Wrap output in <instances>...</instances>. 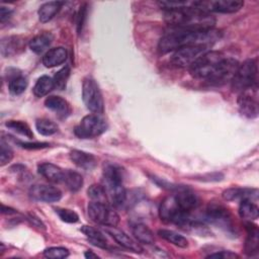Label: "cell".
Listing matches in <instances>:
<instances>
[{"mask_svg": "<svg viewBox=\"0 0 259 259\" xmlns=\"http://www.w3.org/2000/svg\"><path fill=\"white\" fill-rule=\"evenodd\" d=\"M238 67L239 63L235 59L221 52L207 51L189 67V73L196 79L221 85L232 80Z\"/></svg>", "mask_w": 259, "mask_h": 259, "instance_id": "6da1fadb", "label": "cell"}, {"mask_svg": "<svg viewBox=\"0 0 259 259\" xmlns=\"http://www.w3.org/2000/svg\"><path fill=\"white\" fill-rule=\"evenodd\" d=\"M223 33L215 28L203 30H187L173 28L166 33L159 41L158 49L162 54L174 52L180 48L188 46H201L205 48L211 47L221 39Z\"/></svg>", "mask_w": 259, "mask_h": 259, "instance_id": "7a4b0ae2", "label": "cell"}, {"mask_svg": "<svg viewBox=\"0 0 259 259\" xmlns=\"http://www.w3.org/2000/svg\"><path fill=\"white\" fill-rule=\"evenodd\" d=\"M164 19L173 28L187 30L210 29L215 24V18L211 13L193 7L165 11Z\"/></svg>", "mask_w": 259, "mask_h": 259, "instance_id": "3957f363", "label": "cell"}, {"mask_svg": "<svg viewBox=\"0 0 259 259\" xmlns=\"http://www.w3.org/2000/svg\"><path fill=\"white\" fill-rule=\"evenodd\" d=\"M103 186L111 202L115 206H121L126 201V191L123 186V170L111 163L103 167Z\"/></svg>", "mask_w": 259, "mask_h": 259, "instance_id": "277c9868", "label": "cell"}, {"mask_svg": "<svg viewBox=\"0 0 259 259\" xmlns=\"http://www.w3.org/2000/svg\"><path fill=\"white\" fill-rule=\"evenodd\" d=\"M257 62L254 59H248L239 65L233 76L232 88L234 91L242 93L254 86H257Z\"/></svg>", "mask_w": 259, "mask_h": 259, "instance_id": "5b68a950", "label": "cell"}, {"mask_svg": "<svg viewBox=\"0 0 259 259\" xmlns=\"http://www.w3.org/2000/svg\"><path fill=\"white\" fill-rule=\"evenodd\" d=\"M161 220L167 223H173L181 227H186L191 221V213L184 211L178 204L175 195L167 196L159 208Z\"/></svg>", "mask_w": 259, "mask_h": 259, "instance_id": "8992f818", "label": "cell"}, {"mask_svg": "<svg viewBox=\"0 0 259 259\" xmlns=\"http://www.w3.org/2000/svg\"><path fill=\"white\" fill-rule=\"evenodd\" d=\"M82 98L86 107L95 114H100L104 110L102 93L96 81L91 77H86L82 83Z\"/></svg>", "mask_w": 259, "mask_h": 259, "instance_id": "52a82bcc", "label": "cell"}, {"mask_svg": "<svg viewBox=\"0 0 259 259\" xmlns=\"http://www.w3.org/2000/svg\"><path fill=\"white\" fill-rule=\"evenodd\" d=\"M106 128V121L99 114L93 113L84 116L75 127L74 133L80 139H92L103 134Z\"/></svg>", "mask_w": 259, "mask_h": 259, "instance_id": "ba28073f", "label": "cell"}, {"mask_svg": "<svg viewBox=\"0 0 259 259\" xmlns=\"http://www.w3.org/2000/svg\"><path fill=\"white\" fill-rule=\"evenodd\" d=\"M87 209L89 218L97 224L116 227L119 223L118 214L107 203L91 201Z\"/></svg>", "mask_w": 259, "mask_h": 259, "instance_id": "9c48e42d", "label": "cell"}, {"mask_svg": "<svg viewBox=\"0 0 259 259\" xmlns=\"http://www.w3.org/2000/svg\"><path fill=\"white\" fill-rule=\"evenodd\" d=\"M203 220L226 231H232L234 229L232 215L229 209L221 203L210 202L205 209Z\"/></svg>", "mask_w": 259, "mask_h": 259, "instance_id": "30bf717a", "label": "cell"}, {"mask_svg": "<svg viewBox=\"0 0 259 259\" xmlns=\"http://www.w3.org/2000/svg\"><path fill=\"white\" fill-rule=\"evenodd\" d=\"M243 6L244 1L241 0H202L194 1L193 3V8L208 13H234L239 11Z\"/></svg>", "mask_w": 259, "mask_h": 259, "instance_id": "8fae6325", "label": "cell"}, {"mask_svg": "<svg viewBox=\"0 0 259 259\" xmlns=\"http://www.w3.org/2000/svg\"><path fill=\"white\" fill-rule=\"evenodd\" d=\"M207 48L201 46H188L174 51L171 63L179 68L190 67L202 54L207 52Z\"/></svg>", "mask_w": 259, "mask_h": 259, "instance_id": "7c38bea8", "label": "cell"}, {"mask_svg": "<svg viewBox=\"0 0 259 259\" xmlns=\"http://www.w3.org/2000/svg\"><path fill=\"white\" fill-rule=\"evenodd\" d=\"M238 106L241 113L246 117L254 118L258 115L257 86L240 93L238 97Z\"/></svg>", "mask_w": 259, "mask_h": 259, "instance_id": "4fadbf2b", "label": "cell"}, {"mask_svg": "<svg viewBox=\"0 0 259 259\" xmlns=\"http://www.w3.org/2000/svg\"><path fill=\"white\" fill-rule=\"evenodd\" d=\"M29 194L33 199L45 202H56L62 197V192L59 188L46 184L33 185L30 188Z\"/></svg>", "mask_w": 259, "mask_h": 259, "instance_id": "5bb4252c", "label": "cell"}, {"mask_svg": "<svg viewBox=\"0 0 259 259\" xmlns=\"http://www.w3.org/2000/svg\"><path fill=\"white\" fill-rule=\"evenodd\" d=\"M105 231L123 248L136 252V253H141L143 251L142 247L136 243L131 237H128L123 231L117 229L116 227H111V226H105Z\"/></svg>", "mask_w": 259, "mask_h": 259, "instance_id": "9a60e30c", "label": "cell"}, {"mask_svg": "<svg viewBox=\"0 0 259 259\" xmlns=\"http://www.w3.org/2000/svg\"><path fill=\"white\" fill-rule=\"evenodd\" d=\"M223 198L227 201H235V200H244L251 199L257 200L258 198V190L256 188H241V187H232L226 189L223 194Z\"/></svg>", "mask_w": 259, "mask_h": 259, "instance_id": "2e32d148", "label": "cell"}, {"mask_svg": "<svg viewBox=\"0 0 259 259\" xmlns=\"http://www.w3.org/2000/svg\"><path fill=\"white\" fill-rule=\"evenodd\" d=\"M174 195L180 207L186 212L191 213V211L199 205V198L197 195L185 187H180L178 192Z\"/></svg>", "mask_w": 259, "mask_h": 259, "instance_id": "e0dca14e", "label": "cell"}, {"mask_svg": "<svg viewBox=\"0 0 259 259\" xmlns=\"http://www.w3.org/2000/svg\"><path fill=\"white\" fill-rule=\"evenodd\" d=\"M247 238L245 242V253L248 256H255L258 254L259 250V232L256 225L251 222L246 223Z\"/></svg>", "mask_w": 259, "mask_h": 259, "instance_id": "ac0fdd59", "label": "cell"}, {"mask_svg": "<svg viewBox=\"0 0 259 259\" xmlns=\"http://www.w3.org/2000/svg\"><path fill=\"white\" fill-rule=\"evenodd\" d=\"M47 108L54 111L60 118H66L71 113V107L68 101L61 96H49L45 100Z\"/></svg>", "mask_w": 259, "mask_h": 259, "instance_id": "d6986e66", "label": "cell"}, {"mask_svg": "<svg viewBox=\"0 0 259 259\" xmlns=\"http://www.w3.org/2000/svg\"><path fill=\"white\" fill-rule=\"evenodd\" d=\"M1 54L3 57H11L23 51L24 41L20 36H6L1 39Z\"/></svg>", "mask_w": 259, "mask_h": 259, "instance_id": "ffe728a7", "label": "cell"}, {"mask_svg": "<svg viewBox=\"0 0 259 259\" xmlns=\"http://www.w3.org/2000/svg\"><path fill=\"white\" fill-rule=\"evenodd\" d=\"M70 159L76 166L84 170H92L97 164V159L94 155L80 150L71 151Z\"/></svg>", "mask_w": 259, "mask_h": 259, "instance_id": "44dd1931", "label": "cell"}, {"mask_svg": "<svg viewBox=\"0 0 259 259\" xmlns=\"http://www.w3.org/2000/svg\"><path fill=\"white\" fill-rule=\"evenodd\" d=\"M37 172L50 182L63 183L64 170L55 164H52V163L39 164L37 167Z\"/></svg>", "mask_w": 259, "mask_h": 259, "instance_id": "7402d4cb", "label": "cell"}, {"mask_svg": "<svg viewBox=\"0 0 259 259\" xmlns=\"http://www.w3.org/2000/svg\"><path fill=\"white\" fill-rule=\"evenodd\" d=\"M67 51L63 47L49 50L42 57V64L47 68H54L63 64L67 60Z\"/></svg>", "mask_w": 259, "mask_h": 259, "instance_id": "603a6c76", "label": "cell"}, {"mask_svg": "<svg viewBox=\"0 0 259 259\" xmlns=\"http://www.w3.org/2000/svg\"><path fill=\"white\" fill-rule=\"evenodd\" d=\"M53 34L51 32H41L34 37H32L29 41V48L35 54L44 53L53 41Z\"/></svg>", "mask_w": 259, "mask_h": 259, "instance_id": "cb8c5ba5", "label": "cell"}, {"mask_svg": "<svg viewBox=\"0 0 259 259\" xmlns=\"http://www.w3.org/2000/svg\"><path fill=\"white\" fill-rule=\"evenodd\" d=\"M64 2L60 1H50L44 3L38 9V18L40 22L50 21L59 12Z\"/></svg>", "mask_w": 259, "mask_h": 259, "instance_id": "d4e9b609", "label": "cell"}, {"mask_svg": "<svg viewBox=\"0 0 259 259\" xmlns=\"http://www.w3.org/2000/svg\"><path fill=\"white\" fill-rule=\"evenodd\" d=\"M239 214L242 219L251 222L258 218L259 208L257 204L251 199H244L240 201Z\"/></svg>", "mask_w": 259, "mask_h": 259, "instance_id": "484cf974", "label": "cell"}, {"mask_svg": "<svg viewBox=\"0 0 259 259\" xmlns=\"http://www.w3.org/2000/svg\"><path fill=\"white\" fill-rule=\"evenodd\" d=\"M63 183L72 192H77L83 186V177L78 172L67 169V170H64Z\"/></svg>", "mask_w": 259, "mask_h": 259, "instance_id": "4316f807", "label": "cell"}, {"mask_svg": "<svg viewBox=\"0 0 259 259\" xmlns=\"http://www.w3.org/2000/svg\"><path fill=\"white\" fill-rule=\"evenodd\" d=\"M132 232L135 238L143 244H153L155 242L153 232L144 224L136 223L132 226Z\"/></svg>", "mask_w": 259, "mask_h": 259, "instance_id": "83f0119b", "label": "cell"}, {"mask_svg": "<svg viewBox=\"0 0 259 259\" xmlns=\"http://www.w3.org/2000/svg\"><path fill=\"white\" fill-rule=\"evenodd\" d=\"M80 230L93 245L99 248H107L106 239L99 230L91 226H83Z\"/></svg>", "mask_w": 259, "mask_h": 259, "instance_id": "f1b7e54d", "label": "cell"}, {"mask_svg": "<svg viewBox=\"0 0 259 259\" xmlns=\"http://www.w3.org/2000/svg\"><path fill=\"white\" fill-rule=\"evenodd\" d=\"M54 88H55L54 79L51 78L50 76L44 75L37 79L33 87V93L36 97H42L49 94V92H51Z\"/></svg>", "mask_w": 259, "mask_h": 259, "instance_id": "f546056e", "label": "cell"}, {"mask_svg": "<svg viewBox=\"0 0 259 259\" xmlns=\"http://www.w3.org/2000/svg\"><path fill=\"white\" fill-rule=\"evenodd\" d=\"M158 235L160 237H162L164 240L168 241L169 243L177 246V247H180V248H186L188 246V241L187 239L178 234L177 232H174V231H171V230H165V229H162V230H159L158 231Z\"/></svg>", "mask_w": 259, "mask_h": 259, "instance_id": "4dcf8cb0", "label": "cell"}, {"mask_svg": "<svg viewBox=\"0 0 259 259\" xmlns=\"http://www.w3.org/2000/svg\"><path fill=\"white\" fill-rule=\"evenodd\" d=\"M5 125L8 128L12 130L13 132H15V133H17V134H19L21 136H24V137H26L28 139H32L33 138V133L31 132L29 125L26 122L22 121V120H8L5 123Z\"/></svg>", "mask_w": 259, "mask_h": 259, "instance_id": "1f68e13d", "label": "cell"}, {"mask_svg": "<svg viewBox=\"0 0 259 259\" xmlns=\"http://www.w3.org/2000/svg\"><path fill=\"white\" fill-rule=\"evenodd\" d=\"M37 132L42 136H52L58 132V125L48 118H39L35 121Z\"/></svg>", "mask_w": 259, "mask_h": 259, "instance_id": "d6a6232c", "label": "cell"}, {"mask_svg": "<svg viewBox=\"0 0 259 259\" xmlns=\"http://www.w3.org/2000/svg\"><path fill=\"white\" fill-rule=\"evenodd\" d=\"M87 193H88V196L92 199V201L107 203V193L104 186L98 185V184H92L88 188Z\"/></svg>", "mask_w": 259, "mask_h": 259, "instance_id": "836d02e7", "label": "cell"}, {"mask_svg": "<svg viewBox=\"0 0 259 259\" xmlns=\"http://www.w3.org/2000/svg\"><path fill=\"white\" fill-rule=\"evenodd\" d=\"M26 87H27V80L22 75L16 76L15 78L9 80L8 82V89L10 93L13 95L21 94L22 92H24Z\"/></svg>", "mask_w": 259, "mask_h": 259, "instance_id": "e575fe53", "label": "cell"}, {"mask_svg": "<svg viewBox=\"0 0 259 259\" xmlns=\"http://www.w3.org/2000/svg\"><path fill=\"white\" fill-rule=\"evenodd\" d=\"M194 1H159L157 4L165 11H172L193 7Z\"/></svg>", "mask_w": 259, "mask_h": 259, "instance_id": "d590c367", "label": "cell"}, {"mask_svg": "<svg viewBox=\"0 0 259 259\" xmlns=\"http://www.w3.org/2000/svg\"><path fill=\"white\" fill-rule=\"evenodd\" d=\"M69 76H70V67L69 66H65L64 68L59 70L54 76L55 87L58 88L59 90H64L66 88Z\"/></svg>", "mask_w": 259, "mask_h": 259, "instance_id": "8d00e7d4", "label": "cell"}, {"mask_svg": "<svg viewBox=\"0 0 259 259\" xmlns=\"http://www.w3.org/2000/svg\"><path fill=\"white\" fill-rule=\"evenodd\" d=\"M44 256L50 259H63L69 256V250L64 247H51L44 251Z\"/></svg>", "mask_w": 259, "mask_h": 259, "instance_id": "74e56055", "label": "cell"}, {"mask_svg": "<svg viewBox=\"0 0 259 259\" xmlns=\"http://www.w3.org/2000/svg\"><path fill=\"white\" fill-rule=\"evenodd\" d=\"M56 213L65 223L75 224V223H77L79 221V215L74 210L69 209V208L58 207V208H56Z\"/></svg>", "mask_w": 259, "mask_h": 259, "instance_id": "f35d334b", "label": "cell"}, {"mask_svg": "<svg viewBox=\"0 0 259 259\" xmlns=\"http://www.w3.org/2000/svg\"><path fill=\"white\" fill-rule=\"evenodd\" d=\"M13 158V152L9 145L2 140L0 144V165L4 166L8 164Z\"/></svg>", "mask_w": 259, "mask_h": 259, "instance_id": "ab89813d", "label": "cell"}, {"mask_svg": "<svg viewBox=\"0 0 259 259\" xmlns=\"http://www.w3.org/2000/svg\"><path fill=\"white\" fill-rule=\"evenodd\" d=\"M207 258H219V259H235L239 258V255L232 251H219L215 253H210L206 256Z\"/></svg>", "mask_w": 259, "mask_h": 259, "instance_id": "60d3db41", "label": "cell"}, {"mask_svg": "<svg viewBox=\"0 0 259 259\" xmlns=\"http://www.w3.org/2000/svg\"><path fill=\"white\" fill-rule=\"evenodd\" d=\"M85 17H86V4H84L83 6L80 7L79 12L77 14V31L80 33L82 30V27L84 25V21H85Z\"/></svg>", "mask_w": 259, "mask_h": 259, "instance_id": "b9f144b4", "label": "cell"}, {"mask_svg": "<svg viewBox=\"0 0 259 259\" xmlns=\"http://www.w3.org/2000/svg\"><path fill=\"white\" fill-rule=\"evenodd\" d=\"M20 147L24 148V149H29V150H35V149H44L49 147L50 145L48 143H38V142H34V143H27V142H19L18 143Z\"/></svg>", "mask_w": 259, "mask_h": 259, "instance_id": "7bdbcfd3", "label": "cell"}, {"mask_svg": "<svg viewBox=\"0 0 259 259\" xmlns=\"http://www.w3.org/2000/svg\"><path fill=\"white\" fill-rule=\"evenodd\" d=\"M11 14H12V10L10 8L1 6V8H0V20H1V22H4L5 20H7L11 16Z\"/></svg>", "mask_w": 259, "mask_h": 259, "instance_id": "ee69618b", "label": "cell"}, {"mask_svg": "<svg viewBox=\"0 0 259 259\" xmlns=\"http://www.w3.org/2000/svg\"><path fill=\"white\" fill-rule=\"evenodd\" d=\"M2 213H7V214H13V213H16V210L9 207V206H6L4 204H2Z\"/></svg>", "mask_w": 259, "mask_h": 259, "instance_id": "f6af8a7d", "label": "cell"}, {"mask_svg": "<svg viewBox=\"0 0 259 259\" xmlns=\"http://www.w3.org/2000/svg\"><path fill=\"white\" fill-rule=\"evenodd\" d=\"M84 255H85L86 258H89V259H91V258H98V256L96 254H94L92 251H86Z\"/></svg>", "mask_w": 259, "mask_h": 259, "instance_id": "bcb514c9", "label": "cell"}]
</instances>
